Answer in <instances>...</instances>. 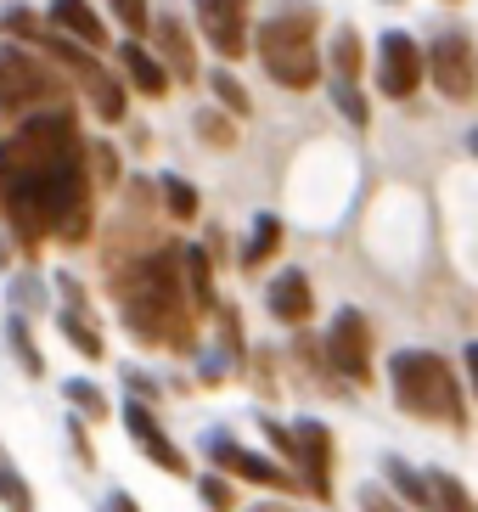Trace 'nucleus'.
<instances>
[{
    "instance_id": "nucleus-1",
    "label": "nucleus",
    "mask_w": 478,
    "mask_h": 512,
    "mask_svg": "<svg viewBox=\"0 0 478 512\" xmlns=\"http://www.w3.org/2000/svg\"><path fill=\"white\" fill-rule=\"evenodd\" d=\"M180 304H186V293H180V248H158V254H147L135 265L130 287H124V327L141 344L186 349L192 332L180 321Z\"/></svg>"
},
{
    "instance_id": "nucleus-2",
    "label": "nucleus",
    "mask_w": 478,
    "mask_h": 512,
    "mask_svg": "<svg viewBox=\"0 0 478 512\" xmlns=\"http://www.w3.org/2000/svg\"><path fill=\"white\" fill-rule=\"evenodd\" d=\"M389 383H394V400H400L411 417L462 422V389H456V372H450V361L434 355V349H400V355L389 361Z\"/></svg>"
},
{
    "instance_id": "nucleus-3",
    "label": "nucleus",
    "mask_w": 478,
    "mask_h": 512,
    "mask_svg": "<svg viewBox=\"0 0 478 512\" xmlns=\"http://www.w3.org/2000/svg\"><path fill=\"white\" fill-rule=\"evenodd\" d=\"M422 79H428V57H422V46L405 29H389L383 40H377V91L394 96V102H405Z\"/></svg>"
},
{
    "instance_id": "nucleus-4",
    "label": "nucleus",
    "mask_w": 478,
    "mask_h": 512,
    "mask_svg": "<svg viewBox=\"0 0 478 512\" xmlns=\"http://www.w3.org/2000/svg\"><path fill=\"white\" fill-rule=\"evenodd\" d=\"M203 451H209L214 467H225V473H242V479H254V484H270V490H282V496H293V490H299V479H293L282 462H265V456L242 451L237 439L220 434V428H209V434H203Z\"/></svg>"
},
{
    "instance_id": "nucleus-5",
    "label": "nucleus",
    "mask_w": 478,
    "mask_h": 512,
    "mask_svg": "<svg viewBox=\"0 0 478 512\" xmlns=\"http://www.w3.org/2000/svg\"><path fill=\"white\" fill-rule=\"evenodd\" d=\"M327 361L338 377H372V327L360 310H338V321L327 327Z\"/></svg>"
},
{
    "instance_id": "nucleus-6",
    "label": "nucleus",
    "mask_w": 478,
    "mask_h": 512,
    "mask_svg": "<svg viewBox=\"0 0 478 512\" xmlns=\"http://www.w3.org/2000/svg\"><path fill=\"white\" fill-rule=\"evenodd\" d=\"M428 74H434L439 96L450 102H467L478 85V62H473V46H467L462 34H439L434 51H428Z\"/></svg>"
},
{
    "instance_id": "nucleus-7",
    "label": "nucleus",
    "mask_w": 478,
    "mask_h": 512,
    "mask_svg": "<svg viewBox=\"0 0 478 512\" xmlns=\"http://www.w3.org/2000/svg\"><path fill=\"white\" fill-rule=\"evenodd\" d=\"M57 79L40 57H29L23 46H0V107H29L51 91Z\"/></svg>"
},
{
    "instance_id": "nucleus-8",
    "label": "nucleus",
    "mask_w": 478,
    "mask_h": 512,
    "mask_svg": "<svg viewBox=\"0 0 478 512\" xmlns=\"http://www.w3.org/2000/svg\"><path fill=\"white\" fill-rule=\"evenodd\" d=\"M124 428H130V439L147 451L152 467H164V473H186V451H175V439L158 428V417H152V406H141V400H130L124 406Z\"/></svg>"
},
{
    "instance_id": "nucleus-9",
    "label": "nucleus",
    "mask_w": 478,
    "mask_h": 512,
    "mask_svg": "<svg viewBox=\"0 0 478 512\" xmlns=\"http://www.w3.org/2000/svg\"><path fill=\"white\" fill-rule=\"evenodd\" d=\"M197 23H203L209 46L220 57H242V46H248V12H242L237 0H197Z\"/></svg>"
},
{
    "instance_id": "nucleus-10",
    "label": "nucleus",
    "mask_w": 478,
    "mask_h": 512,
    "mask_svg": "<svg viewBox=\"0 0 478 512\" xmlns=\"http://www.w3.org/2000/svg\"><path fill=\"white\" fill-rule=\"evenodd\" d=\"M293 439H299V456L293 462H304V479H310L315 496H327L332 490V428L304 417V422H293Z\"/></svg>"
},
{
    "instance_id": "nucleus-11",
    "label": "nucleus",
    "mask_w": 478,
    "mask_h": 512,
    "mask_svg": "<svg viewBox=\"0 0 478 512\" xmlns=\"http://www.w3.org/2000/svg\"><path fill=\"white\" fill-rule=\"evenodd\" d=\"M293 46H315V12L310 6L270 12L265 29H259V57H276V51H293Z\"/></svg>"
},
{
    "instance_id": "nucleus-12",
    "label": "nucleus",
    "mask_w": 478,
    "mask_h": 512,
    "mask_svg": "<svg viewBox=\"0 0 478 512\" xmlns=\"http://www.w3.org/2000/svg\"><path fill=\"white\" fill-rule=\"evenodd\" d=\"M270 316L287 321V327H299V321H310L315 299H310V276L304 271H282V276H270Z\"/></svg>"
},
{
    "instance_id": "nucleus-13",
    "label": "nucleus",
    "mask_w": 478,
    "mask_h": 512,
    "mask_svg": "<svg viewBox=\"0 0 478 512\" xmlns=\"http://www.w3.org/2000/svg\"><path fill=\"white\" fill-rule=\"evenodd\" d=\"M119 68H124V79H130L141 96H164L169 91V68L158 57H152L141 40H124V51H119Z\"/></svg>"
},
{
    "instance_id": "nucleus-14",
    "label": "nucleus",
    "mask_w": 478,
    "mask_h": 512,
    "mask_svg": "<svg viewBox=\"0 0 478 512\" xmlns=\"http://www.w3.org/2000/svg\"><path fill=\"white\" fill-rule=\"evenodd\" d=\"M265 68H270L276 85H287V91H310L315 79H321V57H315V46L276 51V57H265Z\"/></svg>"
},
{
    "instance_id": "nucleus-15",
    "label": "nucleus",
    "mask_w": 478,
    "mask_h": 512,
    "mask_svg": "<svg viewBox=\"0 0 478 512\" xmlns=\"http://www.w3.org/2000/svg\"><path fill=\"white\" fill-rule=\"evenodd\" d=\"M51 29L62 34H74V40H85V46H107V29H102V17L90 12L85 0H51Z\"/></svg>"
},
{
    "instance_id": "nucleus-16",
    "label": "nucleus",
    "mask_w": 478,
    "mask_h": 512,
    "mask_svg": "<svg viewBox=\"0 0 478 512\" xmlns=\"http://www.w3.org/2000/svg\"><path fill=\"white\" fill-rule=\"evenodd\" d=\"M383 479L400 490V501H411V507L434 512V490H428V473H417V467H405L400 456H383Z\"/></svg>"
},
{
    "instance_id": "nucleus-17",
    "label": "nucleus",
    "mask_w": 478,
    "mask_h": 512,
    "mask_svg": "<svg viewBox=\"0 0 478 512\" xmlns=\"http://www.w3.org/2000/svg\"><path fill=\"white\" fill-rule=\"evenodd\" d=\"M158 51H164V62L175 68L180 79H192V74H197V62H192V34L180 29V17H158Z\"/></svg>"
},
{
    "instance_id": "nucleus-18",
    "label": "nucleus",
    "mask_w": 478,
    "mask_h": 512,
    "mask_svg": "<svg viewBox=\"0 0 478 512\" xmlns=\"http://www.w3.org/2000/svg\"><path fill=\"white\" fill-rule=\"evenodd\" d=\"M79 74H85V85H90V102H96V119L119 124V119H124V91H119V85H113V79L102 74V68H96V62H85Z\"/></svg>"
},
{
    "instance_id": "nucleus-19",
    "label": "nucleus",
    "mask_w": 478,
    "mask_h": 512,
    "mask_svg": "<svg viewBox=\"0 0 478 512\" xmlns=\"http://www.w3.org/2000/svg\"><path fill=\"white\" fill-rule=\"evenodd\" d=\"M276 248H282V220H276V214H259L254 237H248V248H242V265H248V271H259Z\"/></svg>"
},
{
    "instance_id": "nucleus-20",
    "label": "nucleus",
    "mask_w": 478,
    "mask_h": 512,
    "mask_svg": "<svg viewBox=\"0 0 478 512\" xmlns=\"http://www.w3.org/2000/svg\"><path fill=\"white\" fill-rule=\"evenodd\" d=\"M57 327H62V338H68V344H74L79 355H90V361H102V332L90 327V321L79 316L74 304H68V310L57 316Z\"/></svg>"
},
{
    "instance_id": "nucleus-21",
    "label": "nucleus",
    "mask_w": 478,
    "mask_h": 512,
    "mask_svg": "<svg viewBox=\"0 0 478 512\" xmlns=\"http://www.w3.org/2000/svg\"><path fill=\"white\" fill-rule=\"evenodd\" d=\"M180 265H186V287H192L197 304H214V271H209V254L203 248H180Z\"/></svg>"
},
{
    "instance_id": "nucleus-22",
    "label": "nucleus",
    "mask_w": 478,
    "mask_h": 512,
    "mask_svg": "<svg viewBox=\"0 0 478 512\" xmlns=\"http://www.w3.org/2000/svg\"><path fill=\"white\" fill-rule=\"evenodd\" d=\"M360 57H366V46H360L355 29L332 34V74H338V79H349V85H355V79H360Z\"/></svg>"
},
{
    "instance_id": "nucleus-23",
    "label": "nucleus",
    "mask_w": 478,
    "mask_h": 512,
    "mask_svg": "<svg viewBox=\"0 0 478 512\" xmlns=\"http://www.w3.org/2000/svg\"><path fill=\"white\" fill-rule=\"evenodd\" d=\"M209 91L220 96V102L231 107V113H237V119H242V113H248V107H254V102H248V85H242V79L231 74V68H225V62H220V68H214V74H209Z\"/></svg>"
},
{
    "instance_id": "nucleus-24",
    "label": "nucleus",
    "mask_w": 478,
    "mask_h": 512,
    "mask_svg": "<svg viewBox=\"0 0 478 512\" xmlns=\"http://www.w3.org/2000/svg\"><path fill=\"white\" fill-rule=\"evenodd\" d=\"M0 501H6L12 512H29V507H34V490H29V479H23V473H17V467L6 462V456H0Z\"/></svg>"
},
{
    "instance_id": "nucleus-25",
    "label": "nucleus",
    "mask_w": 478,
    "mask_h": 512,
    "mask_svg": "<svg viewBox=\"0 0 478 512\" xmlns=\"http://www.w3.org/2000/svg\"><path fill=\"white\" fill-rule=\"evenodd\" d=\"M428 490H434V512H473L467 490L450 479V473H428Z\"/></svg>"
},
{
    "instance_id": "nucleus-26",
    "label": "nucleus",
    "mask_w": 478,
    "mask_h": 512,
    "mask_svg": "<svg viewBox=\"0 0 478 512\" xmlns=\"http://www.w3.org/2000/svg\"><path fill=\"white\" fill-rule=\"evenodd\" d=\"M164 209L175 214V220H192L197 214V186L180 181V175H164Z\"/></svg>"
},
{
    "instance_id": "nucleus-27",
    "label": "nucleus",
    "mask_w": 478,
    "mask_h": 512,
    "mask_svg": "<svg viewBox=\"0 0 478 512\" xmlns=\"http://www.w3.org/2000/svg\"><path fill=\"white\" fill-rule=\"evenodd\" d=\"M197 136L209 141V147H237V124L225 119V113H214V107H203L197 113Z\"/></svg>"
},
{
    "instance_id": "nucleus-28",
    "label": "nucleus",
    "mask_w": 478,
    "mask_h": 512,
    "mask_svg": "<svg viewBox=\"0 0 478 512\" xmlns=\"http://www.w3.org/2000/svg\"><path fill=\"white\" fill-rule=\"evenodd\" d=\"M6 338H12V349H17V361H23V372L40 377V372H45V361H40V349L29 344V327H23V316L6 321Z\"/></svg>"
},
{
    "instance_id": "nucleus-29",
    "label": "nucleus",
    "mask_w": 478,
    "mask_h": 512,
    "mask_svg": "<svg viewBox=\"0 0 478 512\" xmlns=\"http://www.w3.org/2000/svg\"><path fill=\"white\" fill-rule=\"evenodd\" d=\"M62 394H68L85 417H102V411H107V394L96 389V383H85V377H68V383H62Z\"/></svg>"
},
{
    "instance_id": "nucleus-30",
    "label": "nucleus",
    "mask_w": 478,
    "mask_h": 512,
    "mask_svg": "<svg viewBox=\"0 0 478 512\" xmlns=\"http://www.w3.org/2000/svg\"><path fill=\"white\" fill-rule=\"evenodd\" d=\"M332 102H338V113H344L349 124H366V119H372V107H366V96H360L355 85H349V79H338V85H332Z\"/></svg>"
},
{
    "instance_id": "nucleus-31",
    "label": "nucleus",
    "mask_w": 478,
    "mask_h": 512,
    "mask_svg": "<svg viewBox=\"0 0 478 512\" xmlns=\"http://www.w3.org/2000/svg\"><path fill=\"white\" fill-rule=\"evenodd\" d=\"M113 17H119L130 34H141L147 29V0H113Z\"/></svg>"
},
{
    "instance_id": "nucleus-32",
    "label": "nucleus",
    "mask_w": 478,
    "mask_h": 512,
    "mask_svg": "<svg viewBox=\"0 0 478 512\" xmlns=\"http://www.w3.org/2000/svg\"><path fill=\"white\" fill-rule=\"evenodd\" d=\"M0 23H6L12 34H34V40H40V23H34V17H29V6H17V0L6 6V12H0Z\"/></svg>"
},
{
    "instance_id": "nucleus-33",
    "label": "nucleus",
    "mask_w": 478,
    "mask_h": 512,
    "mask_svg": "<svg viewBox=\"0 0 478 512\" xmlns=\"http://www.w3.org/2000/svg\"><path fill=\"white\" fill-rule=\"evenodd\" d=\"M203 501H209V512H231V484H225L220 473H209V479H203Z\"/></svg>"
},
{
    "instance_id": "nucleus-34",
    "label": "nucleus",
    "mask_w": 478,
    "mask_h": 512,
    "mask_svg": "<svg viewBox=\"0 0 478 512\" xmlns=\"http://www.w3.org/2000/svg\"><path fill=\"white\" fill-rule=\"evenodd\" d=\"M90 164H96V175H102V181H113V175H119V164H113V147H107V141H90Z\"/></svg>"
},
{
    "instance_id": "nucleus-35",
    "label": "nucleus",
    "mask_w": 478,
    "mask_h": 512,
    "mask_svg": "<svg viewBox=\"0 0 478 512\" xmlns=\"http://www.w3.org/2000/svg\"><path fill=\"white\" fill-rule=\"evenodd\" d=\"M360 512H400V507H394V501L383 496L377 484H366V490H360Z\"/></svg>"
},
{
    "instance_id": "nucleus-36",
    "label": "nucleus",
    "mask_w": 478,
    "mask_h": 512,
    "mask_svg": "<svg viewBox=\"0 0 478 512\" xmlns=\"http://www.w3.org/2000/svg\"><path fill=\"white\" fill-rule=\"evenodd\" d=\"M102 512H141V507H135V501L124 496V490H113V496L102 501Z\"/></svg>"
},
{
    "instance_id": "nucleus-37",
    "label": "nucleus",
    "mask_w": 478,
    "mask_h": 512,
    "mask_svg": "<svg viewBox=\"0 0 478 512\" xmlns=\"http://www.w3.org/2000/svg\"><path fill=\"white\" fill-rule=\"evenodd\" d=\"M462 361H467V372H473V389H478V344H467V355H462Z\"/></svg>"
},
{
    "instance_id": "nucleus-38",
    "label": "nucleus",
    "mask_w": 478,
    "mask_h": 512,
    "mask_svg": "<svg viewBox=\"0 0 478 512\" xmlns=\"http://www.w3.org/2000/svg\"><path fill=\"white\" fill-rule=\"evenodd\" d=\"M254 512H299V507H287V501H265V507H254Z\"/></svg>"
},
{
    "instance_id": "nucleus-39",
    "label": "nucleus",
    "mask_w": 478,
    "mask_h": 512,
    "mask_svg": "<svg viewBox=\"0 0 478 512\" xmlns=\"http://www.w3.org/2000/svg\"><path fill=\"white\" fill-rule=\"evenodd\" d=\"M0 265H6V242H0Z\"/></svg>"
},
{
    "instance_id": "nucleus-40",
    "label": "nucleus",
    "mask_w": 478,
    "mask_h": 512,
    "mask_svg": "<svg viewBox=\"0 0 478 512\" xmlns=\"http://www.w3.org/2000/svg\"><path fill=\"white\" fill-rule=\"evenodd\" d=\"M473 152H478V136H473Z\"/></svg>"
},
{
    "instance_id": "nucleus-41",
    "label": "nucleus",
    "mask_w": 478,
    "mask_h": 512,
    "mask_svg": "<svg viewBox=\"0 0 478 512\" xmlns=\"http://www.w3.org/2000/svg\"><path fill=\"white\" fill-rule=\"evenodd\" d=\"M237 6H248V0H237Z\"/></svg>"
}]
</instances>
